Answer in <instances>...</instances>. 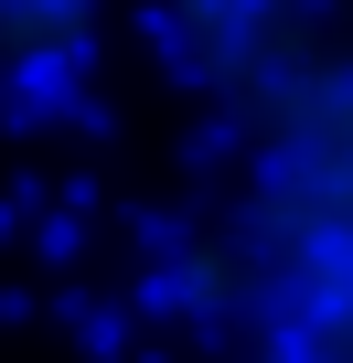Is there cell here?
<instances>
[{
  "instance_id": "cell-3",
  "label": "cell",
  "mask_w": 353,
  "mask_h": 363,
  "mask_svg": "<svg viewBox=\"0 0 353 363\" xmlns=\"http://www.w3.org/2000/svg\"><path fill=\"white\" fill-rule=\"evenodd\" d=\"M97 54V0H0V75L11 86H65Z\"/></svg>"
},
{
  "instance_id": "cell-2",
  "label": "cell",
  "mask_w": 353,
  "mask_h": 363,
  "mask_svg": "<svg viewBox=\"0 0 353 363\" xmlns=\"http://www.w3.org/2000/svg\"><path fill=\"white\" fill-rule=\"evenodd\" d=\"M161 33L183 54V75L214 107H236V118H257L300 65L332 54L321 0H161Z\"/></svg>"
},
{
  "instance_id": "cell-1",
  "label": "cell",
  "mask_w": 353,
  "mask_h": 363,
  "mask_svg": "<svg viewBox=\"0 0 353 363\" xmlns=\"http://www.w3.org/2000/svg\"><path fill=\"white\" fill-rule=\"evenodd\" d=\"M257 182L225 225L257 363H353V54L300 65L257 118Z\"/></svg>"
},
{
  "instance_id": "cell-4",
  "label": "cell",
  "mask_w": 353,
  "mask_h": 363,
  "mask_svg": "<svg viewBox=\"0 0 353 363\" xmlns=\"http://www.w3.org/2000/svg\"><path fill=\"white\" fill-rule=\"evenodd\" d=\"M161 299L193 310V320H236V310H246V267H236V246H225V235L183 246V257H171V278H161Z\"/></svg>"
}]
</instances>
